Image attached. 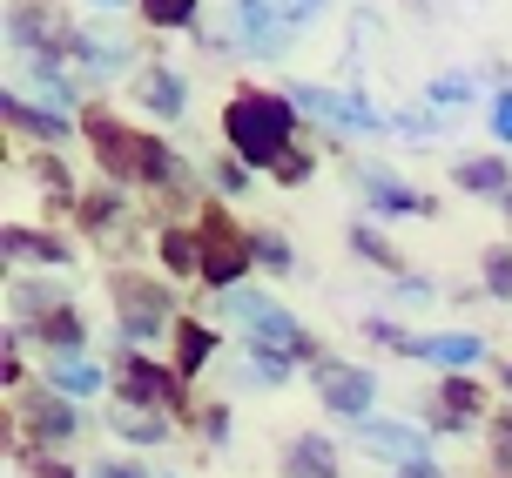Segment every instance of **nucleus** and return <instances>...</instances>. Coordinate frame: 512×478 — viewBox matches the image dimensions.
I'll return each mask as SVG.
<instances>
[{
    "label": "nucleus",
    "instance_id": "obj_3",
    "mask_svg": "<svg viewBox=\"0 0 512 478\" xmlns=\"http://www.w3.org/2000/svg\"><path fill=\"white\" fill-rule=\"evenodd\" d=\"M317 391L337 418H364L371 411V371H351V364H324L317 371Z\"/></svg>",
    "mask_w": 512,
    "mask_h": 478
},
{
    "label": "nucleus",
    "instance_id": "obj_21",
    "mask_svg": "<svg viewBox=\"0 0 512 478\" xmlns=\"http://www.w3.org/2000/svg\"><path fill=\"white\" fill-rule=\"evenodd\" d=\"M41 337L48 344H81V317L75 310H54V317H41Z\"/></svg>",
    "mask_w": 512,
    "mask_h": 478
},
{
    "label": "nucleus",
    "instance_id": "obj_26",
    "mask_svg": "<svg viewBox=\"0 0 512 478\" xmlns=\"http://www.w3.org/2000/svg\"><path fill=\"white\" fill-rule=\"evenodd\" d=\"M216 182H223L230 196H243V189H250V169H243V162H223V169H216Z\"/></svg>",
    "mask_w": 512,
    "mask_h": 478
},
{
    "label": "nucleus",
    "instance_id": "obj_4",
    "mask_svg": "<svg viewBox=\"0 0 512 478\" xmlns=\"http://www.w3.org/2000/svg\"><path fill=\"white\" fill-rule=\"evenodd\" d=\"M304 21V7H236V27H250V34H243V41H250L256 54H277L283 41V27H297Z\"/></svg>",
    "mask_w": 512,
    "mask_h": 478
},
{
    "label": "nucleus",
    "instance_id": "obj_33",
    "mask_svg": "<svg viewBox=\"0 0 512 478\" xmlns=\"http://www.w3.org/2000/svg\"><path fill=\"white\" fill-rule=\"evenodd\" d=\"M499 458L512 465V425H499Z\"/></svg>",
    "mask_w": 512,
    "mask_h": 478
},
{
    "label": "nucleus",
    "instance_id": "obj_1",
    "mask_svg": "<svg viewBox=\"0 0 512 478\" xmlns=\"http://www.w3.org/2000/svg\"><path fill=\"white\" fill-rule=\"evenodd\" d=\"M223 128H230V142L250 162H283V142H290V101L277 95H236L230 115H223Z\"/></svg>",
    "mask_w": 512,
    "mask_h": 478
},
{
    "label": "nucleus",
    "instance_id": "obj_27",
    "mask_svg": "<svg viewBox=\"0 0 512 478\" xmlns=\"http://www.w3.org/2000/svg\"><path fill=\"white\" fill-rule=\"evenodd\" d=\"M432 95H438V101H465V95H472V81H465V75H445Z\"/></svg>",
    "mask_w": 512,
    "mask_h": 478
},
{
    "label": "nucleus",
    "instance_id": "obj_15",
    "mask_svg": "<svg viewBox=\"0 0 512 478\" xmlns=\"http://www.w3.org/2000/svg\"><path fill=\"white\" fill-rule=\"evenodd\" d=\"M203 357H209V330L203 324H182V337H176V371L189 378V371H203Z\"/></svg>",
    "mask_w": 512,
    "mask_h": 478
},
{
    "label": "nucleus",
    "instance_id": "obj_23",
    "mask_svg": "<svg viewBox=\"0 0 512 478\" xmlns=\"http://www.w3.org/2000/svg\"><path fill=\"white\" fill-rule=\"evenodd\" d=\"M486 283L499 290V297H512V250H492L486 256Z\"/></svg>",
    "mask_w": 512,
    "mask_h": 478
},
{
    "label": "nucleus",
    "instance_id": "obj_29",
    "mask_svg": "<svg viewBox=\"0 0 512 478\" xmlns=\"http://www.w3.org/2000/svg\"><path fill=\"white\" fill-rule=\"evenodd\" d=\"M277 176H283V182H304V176H310V162H304V155H283Z\"/></svg>",
    "mask_w": 512,
    "mask_h": 478
},
{
    "label": "nucleus",
    "instance_id": "obj_7",
    "mask_svg": "<svg viewBox=\"0 0 512 478\" xmlns=\"http://www.w3.org/2000/svg\"><path fill=\"white\" fill-rule=\"evenodd\" d=\"M418 357H425V364H438V371H465V364H472V357H486V344H479V337H418Z\"/></svg>",
    "mask_w": 512,
    "mask_h": 478
},
{
    "label": "nucleus",
    "instance_id": "obj_25",
    "mask_svg": "<svg viewBox=\"0 0 512 478\" xmlns=\"http://www.w3.org/2000/svg\"><path fill=\"white\" fill-rule=\"evenodd\" d=\"M358 250L371 256V263H384V270H398V250H384V243L371 236V229H358Z\"/></svg>",
    "mask_w": 512,
    "mask_h": 478
},
{
    "label": "nucleus",
    "instance_id": "obj_22",
    "mask_svg": "<svg viewBox=\"0 0 512 478\" xmlns=\"http://www.w3.org/2000/svg\"><path fill=\"white\" fill-rule=\"evenodd\" d=\"M149 21L155 27H189V21H196V7H189V0H149Z\"/></svg>",
    "mask_w": 512,
    "mask_h": 478
},
{
    "label": "nucleus",
    "instance_id": "obj_5",
    "mask_svg": "<svg viewBox=\"0 0 512 478\" xmlns=\"http://www.w3.org/2000/svg\"><path fill=\"white\" fill-rule=\"evenodd\" d=\"M122 398L135 404V411H149V404H176L182 384H169L162 371H149L142 357H122Z\"/></svg>",
    "mask_w": 512,
    "mask_h": 478
},
{
    "label": "nucleus",
    "instance_id": "obj_2",
    "mask_svg": "<svg viewBox=\"0 0 512 478\" xmlns=\"http://www.w3.org/2000/svg\"><path fill=\"white\" fill-rule=\"evenodd\" d=\"M230 310L256 330V344H270V351H310V344H304V330L290 324V317H283V310H277L270 297H256V290H236Z\"/></svg>",
    "mask_w": 512,
    "mask_h": 478
},
{
    "label": "nucleus",
    "instance_id": "obj_19",
    "mask_svg": "<svg viewBox=\"0 0 512 478\" xmlns=\"http://www.w3.org/2000/svg\"><path fill=\"white\" fill-rule=\"evenodd\" d=\"M75 411L68 404H34V431H48V438H75Z\"/></svg>",
    "mask_w": 512,
    "mask_h": 478
},
{
    "label": "nucleus",
    "instance_id": "obj_6",
    "mask_svg": "<svg viewBox=\"0 0 512 478\" xmlns=\"http://www.w3.org/2000/svg\"><path fill=\"white\" fill-rule=\"evenodd\" d=\"M243 263H250V250L236 243L223 223H209V250H203V277L209 283H236L243 277Z\"/></svg>",
    "mask_w": 512,
    "mask_h": 478
},
{
    "label": "nucleus",
    "instance_id": "obj_14",
    "mask_svg": "<svg viewBox=\"0 0 512 478\" xmlns=\"http://www.w3.org/2000/svg\"><path fill=\"white\" fill-rule=\"evenodd\" d=\"M54 384H61V391H75V398H88V391L102 384V371H95V364H81V357H54Z\"/></svg>",
    "mask_w": 512,
    "mask_h": 478
},
{
    "label": "nucleus",
    "instance_id": "obj_28",
    "mask_svg": "<svg viewBox=\"0 0 512 478\" xmlns=\"http://www.w3.org/2000/svg\"><path fill=\"white\" fill-rule=\"evenodd\" d=\"M492 128H499V142H512V95L492 101Z\"/></svg>",
    "mask_w": 512,
    "mask_h": 478
},
{
    "label": "nucleus",
    "instance_id": "obj_32",
    "mask_svg": "<svg viewBox=\"0 0 512 478\" xmlns=\"http://www.w3.org/2000/svg\"><path fill=\"white\" fill-rule=\"evenodd\" d=\"M34 472H41V478H75V472H68V465H54V458H41Z\"/></svg>",
    "mask_w": 512,
    "mask_h": 478
},
{
    "label": "nucleus",
    "instance_id": "obj_31",
    "mask_svg": "<svg viewBox=\"0 0 512 478\" xmlns=\"http://www.w3.org/2000/svg\"><path fill=\"white\" fill-rule=\"evenodd\" d=\"M391 478H438V465H398Z\"/></svg>",
    "mask_w": 512,
    "mask_h": 478
},
{
    "label": "nucleus",
    "instance_id": "obj_9",
    "mask_svg": "<svg viewBox=\"0 0 512 478\" xmlns=\"http://www.w3.org/2000/svg\"><path fill=\"white\" fill-rule=\"evenodd\" d=\"M0 243H7V263H68V250L54 236H34V229H7Z\"/></svg>",
    "mask_w": 512,
    "mask_h": 478
},
{
    "label": "nucleus",
    "instance_id": "obj_17",
    "mask_svg": "<svg viewBox=\"0 0 512 478\" xmlns=\"http://www.w3.org/2000/svg\"><path fill=\"white\" fill-rule=\"evenodd\" d=\"M7 122L27 128V135H41V142H61V122H48V115H34L21 95H7Z\"/></svg>",
    "mask_w": 512,
    "mask_h": 478
},
{
    "label": "nucleus",
    "instance_id": "obj_34",
    "mask_svg": "<svg viewBox=\"0 0 512 478\" xmlns=\"http://www.w3.org/2000/svg\"><path fill=\"white\" fill-rule=\"evenodd\" d=\"M506 216H512V196H506Z\"/></svg>",
    "mask_w": 512,
    "mask_h": 478
},
{
    "label": "nucleus",
    "instance_id": "obj_24",
    "mask_svg": "<svg viewBox=\"0 0 512 478\" xmlns=\"http://www.w3.org/2000/svg\"><path fill=\"white\" fill-rule=\"evenodd\" d=\"M250 256H263L270 270H290V250H283V236H256V243H250Z\"/></svg>",
    "mask_w": 512,
    "mask_h": 478
},
{
    "label": "nucleus",
    "instance_id": "obj_16",
    "mask_svg": "<svg viewBox=\"0 0 512 478\" xmlns=\"http://www.w3.org/2000/svg\"><path fill=\"white\" fill-rule=\"evenodd\" d=\"M472 411H479V391H472L465 378H452V384H445V411H438V425H465Z\"/></svg>",
    "mask_w": 512,
    "mask_h": 478
},
{
    "label": "nucleus",
    "instance_id": "obj_30",
    "mask_svg": "<svg viewBox=\"0 0 512 478\" xmlns=\"http://www.w3.org/2000/svg\"><path fill=\"white\" fill-rule=\"evenodd\" d=\"M95 478H149V472H142V465H102Z\"/></svg>",
    "mask_w": 512,
    "mask_h": 478
},
{
    "label": "nucleus",
    "instance_id": "obj_18",
    "mask_svg": "<svg viewBox=\"0 0 512 478\" xmlns=\"http://www.w3.org/2000/svg\"><path fill=\"white\" fill-rule=\"evenodd\" d=\"M203 243H196V236H182V229H169V236H162V263H169V270H203Z\"/></svg>",
    "mask_w": 512,
    "mask_h": 478
},
{
    "label": "nucleus",
    "instance_id": "obj_13",
    "mask_svg": "<svg viewBox=\"0 0 512 478\" xmlns=\"http://www.w3.org/2000/svg\"><path fill=\"white\" fill-rule=\"evenodd\" d=\"M364 189H371V202H378V209H425V196H411L405 182L378 176V169H371V176H364Z\"/></svg>",
    "mask_w": 512,
    "mask_h": 478
},
{
    "label": "nucleus",
    "instance_id": "obj_20",
    "mask_svg": "<svg viewBox=\"0 0 512 478\" xmlns=\"http://www.w3.org/2000/svg\"><path fill=\"white\" fill-rule=\"evenodd\" d=\"M459 182L465 189H506V162H459Z\"/></svg>",
    "mask_w": 512,
    "mask_h": 478
},
{
    "label": "nucleus",
    "instance_id": "obj_11",
    "mask_svg": "<svg viewBox=\"0 0 512 478\" xmlns=\"http://www.w3.org/2000/svg\"><path fill=\"white\" fill-rule=\"evenodd\" d=\"M142 101H149L155 115H182L189 88H182V75H169V68H149V75H142Z\"/></svg>",
    "mask_w": 512,
    "mask_h": 478
},
{
    "label": "nucleus",
    "instance_id": "obj_8",
    "mask_svg": "<svg viewBox=\"0 0 512 478\" xmlns=\"http://www.w3.org/2000/svg\"><path fill=\"white\" fill-rule=\"evenodd\" d=\"M364 445L384 458H405V465H425V438L411 425H364Z\"/></svg>",
    "mask_w": 512,
    "mask_h": 478
},
{
    "label": "nucleus",
    "instance_id": "obj_12",
    "mask_svg": "<svg viewBox=\"0 0 512 478\" xmlns=\"http://www.w3.org/2000/svg\"><path fill=\"white\" fill-rule=\"evenodd\" d=\"M115 431H122V438H135V445L169 438V425H162V418H149V411H135V404H122V411H115Z\"/></svg>",
    "mask_w": 512,
    "mask_h": 478
},
{
    "label": "nucleus",
    "instance_id": "obj_10",
    "mask_svg": "<svg viewBox=\"0 0 512 478\" xmlns=\"http://www.w3.org/2000/svg\"><path fill=\"white\" fill-rule=\"evenodd\" d=\"M283 472H290V478H337V458H331V445H324V438H297Z\"/></svg>",
    "mask_w": 512,
    "mask_h": 478
}]
</instances>
